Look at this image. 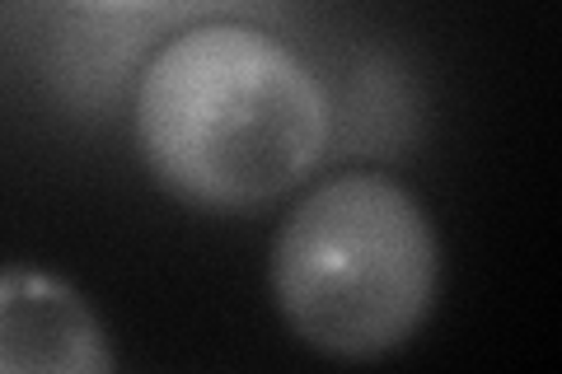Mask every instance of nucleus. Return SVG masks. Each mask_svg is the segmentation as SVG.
<instances>
[{
	"label": "nucleus",
	"instance_id": "nucleus-1",
	"mask_svg": "<svg viewBox=\"0 0 562 374\" xmlns=\"http://www.w3.org/2000/svg\"><path fill=\"white\" fill-rule=\"evenodd\" d=\"M328 94L291 47L244 24H202L155 52L136 89V150L173 202L254 216L319 169Z\"/></svg>",
	"mask_w": 562,
	"mask_h": 374
},
{
	"label": "nucleus",
	"instance_id": "nucleus-4",
	"mask_svg": "<svg viewBox=\"0 0 562 374\" xmlns=\"http://www.w3.org/2000/svg\"><path fill=\"white\" fill-rule=\"evenodd\" d=\"M80 5H99V10H136V5H160V0H80Z\"/></svg>",
	"mask_w": 562,
	"mask_h": 374
},
{
	"label": "nucleus",
	"instance_id": "nucleus-3",
	"mask_svg": "<svg viewBox=\"0 0 562 374\" xmlns=\"http://www.w3.org/2000/svg\"><path fill=\"white\" fill-rule=\"evenodd\" d=\"M117 355L99 314L70 281L10 267L0 276V370L5 374H109Z\"/></svg>",
	"mask_w": 562,
	"mask_h": 374
},
{
	"label": "nucleus",
	"instance_id": "nucleus-2",
	"mask_svg": "<svg viewBox=\"0 0 562 374\" xmlns=\"http://www.w3.org/2000/svg\"><path fill=\"white\" fill-rule=\"evenodd\" d=\"M277 314L328 361H380L408 347L441 295V239L427 206L390 173L310 188L272 239Z\"/></svg>",
	"mask_w": 562,
	"mask_h": 374
}]
</instances>
